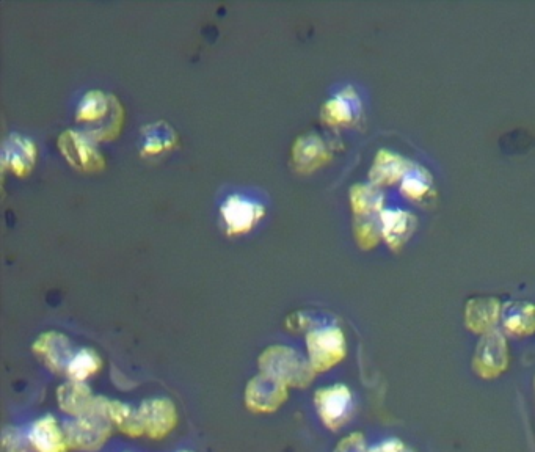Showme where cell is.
<instances>
[{
  "mask_svg": "<svg viewBox=\"0 0 535 452\" xmlns=\"http://www.w3.org/2000/svg\"><path fill=\"white\" fill-rule=\"evenodd\" d=\"M259 372L281 385L295 390H305L316 379V371L310 360L299 350L288 346H270L259 355Z\"/></svg>",
  "mask_w": 535,
  "mask_h": 452,
  "instance_id": "obj_1",
  "label": "cell"
},
{
  "mask_svg": "<svg viewBox=\"0 0 535 452\" xmlns=\"http://www.w3.org/2000/svg\"><path fill=\"white\" fill-rule=\"evenodd\" d=\"M76 120L87 124L85 132L96 142L115 139L123 124V107L117 96L91 90L77 106Z\"/></svg>",
  "mask_w": 535,
  "mask_h": 452,
  "instance_id": "obj_2",
  "label": "cell"
},
{
  "mask_svg": "<svg viewBox=\"0 0 535 452\" xmlns=\"http://www.w3.org/2000/svg\"><path fill=\"white\" fill-rule=\"evenodd\" d=\"M306 350L314 371L322 374L346 358V336L336 325L314 324L306 335Z\"/></svg>",
  "mask_w": 535,
  "mask_h": 452,
  "instance_id": "obj_3",
  "label": "cell"
},
{
  "mask_svg": "<svg viewBox=\"0 0 535 452\" xmlns=\"http://www.w3.org/2000/svg\"><path fill=\"white\" fill-rule=\"evenodd\" d=\"M63 429L71 451L98 452L107 445L115 427L107 420L106 415L96 413L73 418L65 423Z\"/></svg>",
  "mask_w": 535,
  "mask_h": 452,
  "instance_id": "obj_4",
  "label": "cell"
},
{
  "mask_svg": "<svg viewBox=\"0 0 535 452\" xmlns=\"http://www.w3.org/2000/svg\"><path fill=\"white\" fill-rule=\"evenodd\" d=\"M313 401L317 415L328 431H341L354 413V394L343 383L317 390Z\"/></svg>",
  "mask_w": 535,
  "mask_h": 452,
  "instance_id": "obj_5",
  "label": "cell"
},
{
  "mask_svg": "<svg viewBox=\"0 0 535 452\" xmlns=\"http://www.w3.org/2000/svg\"><path fill=\"white\" fill-rule=\"evenodd\" d=\"M509 368L506 336L499 330L482 336L473 357V371L484 380L498 379Z\"/></svg>",
  "mask_w": 535,
  "mask_h": 452,
  "instance_id": "obj_6",
  "label": "cell"
},
{
  "mask_svg": "<svg viewBox=\"0 0 535 452\" xmlns=\"http://www.w3.org/2000/svg\"><path fill=\"white\" fill-rule=\"evenodd\" d=\"M289 399V388L277 380L270 379L259 372L247 383L244 393L245 407L255 415L277 413Z\"/></svg>",
  "mask_w": 535,
  "mask_h": 452,
  "instance_id": "obj_7",
  "label": "cell"
},
{
  "mask_svg": "<svg viewBox=\"0 0 535 452\" xmlns=\"http://www.w3.org/2000/svg\"><path fill=\"white\" fill-rule=\"evenodd\" d=\"M139 416L145 437L154 442L165 440L178 426V409L172 399H146L140 404Z\"/></svg>",
  "mask_w": 535,
  "mask_h": 452,
  "instance_id": "obj_8",
  "label": "cell"
},
{
  "mask_svg": "<svg viewBox=\"0 0 535 452\" xmlns=\"http://www.w3.org/2000/svg\"><path fill=\"white\" fill-rule=\"evenodd\" d=\"M59 146L66 161L82 172H98L104 168V157L96 148V140L85 131L68 129L60 135Z\"/></svg>",
  "mask_w": 535,
  "mask_h": 452,
  "instance_id": "obj_9",
  "label": "cell"
},
{
  "mask_svg": "<svg viewBox=\"0 0 535 452\" xmlns=\"http://www.w3.org/2000/svg\"><path fill=\"white\" fill-rule=\"evenodd\" d=\"M102 401L104 398L95 396L91 393L90 388L81 382L68 380L57 390V402H59L60 410L71 418L102 413Z\"/></svg>",
  "mask_w": 535,
  "mask_h": 452,
  "instance_id": "obj_10",
  "label": "cell"
},
{
  "mask_svg": "<svg viewBox=\"0 0 535 452\" xmlns=\"http://www.w3.org/2000/svg\"><path fill=\"white\" fill-rule=\"evenodd\" d=\"M32 349L38 360L55 374H65L66 368L76 354L70 339L59 332H46L38 336Z\"/></svg>",
  "mask_w": 535,
  "mask_h": 452,
  "instance_id": "obj_11",
  "label": "cell"
},
{
  "mask_svg": "<svg viewBox=\"0 0 535 452\" xmlns=\"http://www.w3.org/2000/svg\"><path fill=\"white\" fill-rule=\"evenodd\" d=\"M263 216L264 206L244 195H231L222 205V217L230 234L247 233Z\"/></svg>",
  "mask_w": 535,
  "mask_h": 452,
  "instance_id": "obj_12",
  "label": "cell"
},
{
  "mask_svg": "<svg viewBox=\"0 0 535 452\" xmlns=\"http://www.w3.org/2000/svg\"><path fill=\"white\" fill-rule=\"evenodd\" d=\"M30 448L35 452H70L65 429L54 415H44L27 432Z\"/></svg>",
  "mask_w": 535,
  "mask_h": 452,
  "instance_id": "obj_13",
  "label": "cell"
},
{
  "mask_svg": "<svg viewBox=\"0 0 535 452\" xmlns=\"http://www.w3.org/2000/svg\"><path fill=\"white\" fill-rule=\"evenodd\" d=\"M503 307L498 299L477 297L466 303L465 324L468 330L477 335H487L496 330Z\"/></svg>",
  "mask_w": 535,
  "mask_h": 452,
  "instance_id": "obj_14",
  "label": "cell"
},
{
  "mask_svg": "<svg viewBox=\"0 0 535 452\" xmlns=\"http://www.w3.org/2000/svg\"><path fill=\"white\" fill-rule=\"evenodd\" d=\"M37 159V148L32 140L13 134L5 140L2 164L18 176H26Z\"/></svg>",
  "mask_w": 535,
  "mask_h": 452,
  "instance_id": "obj_15",
  "label": "cell"
},
{
  "mask_svg": "<svg viewBox=\"0 0 535 452\" xmlns=\"http://www.w3.org/2000/svg\"><path fill=\"white\" fill-rule=\"evenodd\" d=\"M504 332L512 338H526L535 333V305L529 302L507 303L503 308Z\"/></svg>",
  "mask_w": 535,
  "mask_h": 452,
  "instance_id": "obj_16",
  "label": "cell"
},
{
  "mask_svg": "<svg viewBox=\"0 0 535 452\" xmlns=\"http://www.w3.org/2000/svg\"><path fill=\"white\" fill-rule=\"evenodd\" d=\"M292 159L300 170L308 172L327 162L330 153L322 137L317 134H306L295 140L292 146Z\"/></svg>",
  "mask_w": 535,
  "mask_h": 452,
  "instance_id": "obj_17",
  "label": "cell"
},
{
  "mask_svg": "<svg viewBox=\"0 0 535 452\" xmlns=\"http://www.w3.org/2000/svg\"><path fill=\"white\" fill-rule=\"evenodd\" d=\"M102 413L107 416L112 426L126 437L140 438L145 435L142 423H140L139 410L132 409L131 405L104 398Z\"/></svg>",
  "mask_w": 535,
  "mask_h": 452,
  "instance_id": "obj_18",
  "label": "cell"
},
{
  "mask_svg": "<svg viewBox=\"0 0 535 452\" xmlns=\"http://www.w3.org/2000/svg\"><path fill=\"white\" fill-rule=\"evenodd\" d=\"M382 234L393 250H399L415 230L416 219L401 209L382 211Z\"/></svg>",
  "mask_w": 535,
  "mask_h": 452,
  "instance_id": "obj_19",
  "label": "cell"
},
{
  "mask_svg": "<svg viewBox=\"0 0 535 452\" xmlns=\"http://www.w3.org/2000/svg\"><path fill=\"white\" fill-rule=\"evenodd\" d=\"M358 115H360V99L352 88H346L338 93L322 107V120L333 126L350 124Z\"/></svg>",
  "mask_w": 535,
  "mask_h": 452,
  "instance_id": "obj_20",
  "label": "cell"
},
{
  "mask_svg": "<svg viewBox=\"0 0 535 452\" xmlns=\"http://www.w3.org/2000/svg\"><path fill=\"white\" fill-rule=\"evenodd\" d=\"M408 170L410 165L401 156L382 150L375 157L369 176L374 186H390L396 183L397 179L404 178Z\"/></svg>",
  "mask_w": 535,
  "mask_h": 452,
  "instance_id": "obj_21",
  "label": "cell"
},
{
  "mask_svg": "<svg viewBox=\"0 0 535 452\" xmlns=\"http://www.w3.org/2000/svg\"><path fill=\"white\" fill-rule=\"evenodd\" d=\"M143 148L142 153L148 156L162 153V151L170 150L176 145L178 135L173 131L167 123L159 121V123L148 124L146 128L142 129Z\"/></svg>",
  "mask_w": 535,
  "mask_h": 452,
  "instance_id": "obj_22",
  "label": "cell"
},
{
  "mask_svg": "<svg viewBox=\"0 0 535 452\" xmlns=\"http://www.w3.org/2000/svg\"><path fill=\"white\" fill-rule=\"evenodd\" d=\"M101 368L102 360L95 350L81 349L74 354L73 360L66 368L65 376L71 382L85 383V380L98 374Z\"/></svg>",
  "mask_w": 535,
  "mask_h": 452,
  "instance_id": "obj_23",
  "label": "cell"
},
{
  "mask_svg": "<svg viewBox=\"0 0 535 452\" xmlns=\"http://www.w3.org/2000/svg\"><path fill=\"white\" fill-rule=\"evenodd\" d=\"M350 200L357 219H369L374 212L382 211L383 195L377 187L354 186L350 190Z\"/></svg>",
  "mask_w": 535,
  "mask_h": 452,
  "instance_id": "obj_24",
  "label": "cell"
},
{
  "mask_svg": "<svg viewBox=\"0 0 535 452\" xmlns=\"http://www.w3.org/2000/svg\"><path fill=\"white\" fill-rule=\"evenodd\" d=\"M430 189H432V178L423 167H413L405 173L401 189L405 197L415 203H421V200L429 194Z\"/></svg>",
  "mask_w": 535,
  "mask_h": 452,
  "instance_id": "obj_25",
  "label": "cell"
},
{
  "mask_svg": "<svg viewBox=\"0 0 535 452\" xmlns=\"http://www.w3.org/2000/svg\"><path fill=\"white\" fill-rule=\"evenodd\" d=\"M27 435L22 434L18 427H5L2 431V452H27L29 451Z\"/></svg>",
  "mask_w": 535,
  "mask_h": 452,
  "instance_id": "obj_26",
  "label": "cell"
},
{
  "mask_svg": "<svg viewBox=\"0 0 535 452\" xmlns=\"http://www.w3.org/2000/svg\"><path fill=\"white\" fill-rule=\"evenodd\" d=\"M333 452H369V446L361 432H352L336 445Z\"/></svg>",
  "mask_w": 535,
  "mask_h": 452,
  "instance_id": "obj_27",
  "label": "cell"
},
{
  "mask_svg": "<svg viewBox=\"0 0 535 452\" xmlns=\"http://www.w3.org/2000/svg\"><path fill=\"white\" fill-rule=\"evenodd\" d=\"M404 442L399 440V438H388V440H383V442L377 443V445L371 446L369 452H405Z\"/></svg>",
  "mask_w": 535,
  "mask_h": 452,
  "instance_id": "obj_28",
  "label": "cell"
},
{
  "mask_svg": "<svg viewBox=\"0 0 535 452\" xmlns=\"http://www.w3.org/2000/svg\"><path fill=\"white\" fill-rule=\"evenodd\" d=\"M178 452H193V451H178Z\"/></svg>",
  "mask_w": 535,
  "mask_h": 452,
  "instance_id": "obj_29",
  "label": "cell"
},
{
  "mask_svg": "<svg viewBox=\"0 0 535 452\" xmlns=\"http://www.w3.org/2000/svg\"><path fill=\"white\" fill-rule=\"evenodd\" d=\"M405 452H415V451H408V449H407V451H405Z\"/></svg>",
  "mask_w": 535,
  "mask_h": 452,
  "instance_id": "obj_30",
  "label": "cell"
},
{
  "mask_svg": "<svg viewBox=\"0 0 535 452\" xmlns=\"http://www.w3.org/2000/svg\"><path fill=\"white\" fill-rule=\"evenodd\" d=\"M534 385H535V382H534Z\"/></svg>",
  "mask_w": 535,
  "mask_h": 452,
  "instance_id": "obj_31",
  "label": "cell"
}]
</instances>
